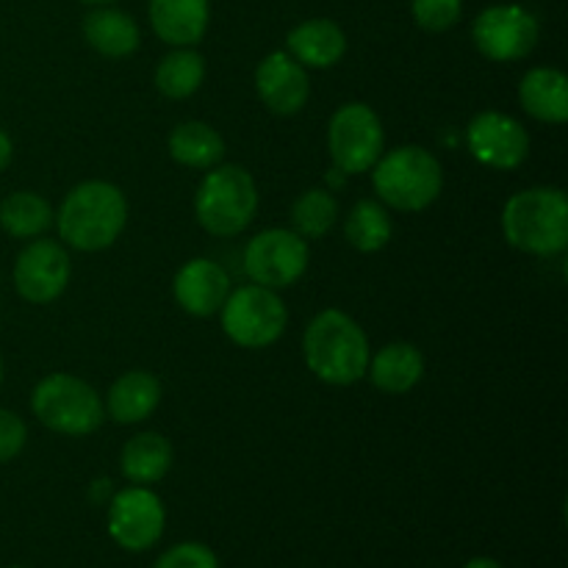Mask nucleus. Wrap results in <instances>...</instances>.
Listing matches in <instances>:
<instances>
[{"mask_svg": "<svg viewBox=\"0 0 568 568\" xmlns=\"http://www.w3.org/2000/svg\"><path fill=\"white\" fill-rule=\"evenodd\" d=\"M303 355L308 369L331 386H353L369 369V338L344 311H322L305 327Z\"/></svg>", "mask_w": 568, "mask_h": 568, "instance_id": "obj_1", "label": "nucleus"}, {"mask_svg": "<svg viewBox=\"0 0 568 568\" xmlns=\"http://www.w3.org/2000/svg\"><path fill=\"white\" fill-rule=\"evenodd\" d=\"M125 194L105 181H87L72 189L59 209V236L81 253L111 247L125 231Z\"/></svg>", "mask_w": 568, "mask_h": 568, "instance_id": "obj_2", "label": "nucleus"}, {"mask_svg": "<svg viewBox=\"0 0 568 568\" xmlns=\"http://www.w3.org/2000/svg\"><path fill=\"white\" fill-rule=\"evenodd\" d=\"M505 239L530 255L564 253L568 244V200L560 189L536 186L514 194L503 211Z\"/></svg>", "mask_w": 568, "mask_h": 568, "instance_id": "obj_3", "label": "nucleus"}, {"mask_svg": "<svg viewBox=\"0 0 568 568\" xmlns=\"http://www.w3.org/2000/svg\"><path fill=\"white\" fill-rule=\"evenodd\" d=\"M372 183L377 197L394 211H425L442 194L444 172L430 150L405 144L375 161Z\"/></svg>", "mask_w": 568, "mask_h": 568, "instance_id": "obj_4", "label": "nucleus"}, {"mask_svg": "<svg viewBox=\"0 0 568 568\" xmlns=\"http://www.w3.org/2000/svg\"><path fill=\"white\" fill-rule=\"evenodd\" d=\"M258 211V189L253 175L236 164L211 166L194 194V216L211 236H236Z\"/></svg>", "mask_w": 568, "mask_h": 568, "instance_id": "obj_5", "label": "nucleus"}, {"mask_svg": "<svg viewBox=\"0 0 568 568\" xmlns=\"http://www.w3.org/2000/svg\"><path fill=\"white\" fill-rule=\"evenodd\" d=\"M33 416L48 430L81 438L103 425V399L87 381L67 372L48 375L31 394Z\"/></svg>", "mask_w": 568, "mask_h": 568, "instance_id": "obj_6", "label": "nucleus"}, {"mask_svg": "<svg viewBox=\"0 0 568 568\" xmlns=\"http://www.w3.org/2000/svg\"><path fill=\"white\" fill-rule=\"evenodd\" d=\"M222 327L227 338L244 349H264L283 336L288 311L272 288L242 286L222 305Z\"/></svg>", "mask_w": 568, "mask_h": 568, "instance_id": "obj_7", "label": "nucleus"}, {"mask_svg": "<svg viewBox=\"0 0 568 568\" xmlns=\"http://www.w3.org/2000/svg\"><path fill=\"white\" fill-rule=\"evenodd\" d=\"M381 116L366 103H347L333 114L331 128H327V148L338 172L344 175H361L375 166L383 155Z\"/></svg>", "mask_w": 568, "mask_h": 568, "instance_id": "obj_8", "label": "nucleus"}, {"mask_svg": "<svg viewBox=\"0 0 568 568\" xmlns=\"http://www.w3.org/2000/svg\"><path fill=\"white\" fill-rule=\"evenodd\" d=\"M244 270L255 286L272 292L288 288L308 270V244L303 236L283 227L261 231L244 250Z\"/></svg>", "mask_w": 568, "mask_h": 568, "instance_id": "obj_9", "label": "nucleus"}, {"mask_svg": "<svg viewBox=\"0 0 568 568\" xmlns=\"http://www.w3.org/2000/svg\"><path fill=\"white\" fill-rule=\"evenodd\" d=\"M538 20L525 6H491L480 11L471 26L475 48L491 61H519L532 53L538 44Z\"/></svg>", "mask_w": 568, "mask_h": 568, "instance_id": "obj_10", "label": "nucleus"}, {"mask_svg": "<svg viewBox=\"0 0 568 568\" xmlns=\"http://www.w3.org/2000/svg\"><path fill=\"white\" fill-rule=\"evenodd\" d=\"M166 514L161 499L148 486L116 491L109 505V536L128 552H144L164 536Z\"/></svg>", "mask_w": 568, "mask_h": 568, "instance_id": "obj_11", "label": "nucleus"}, {"mask_svg": "<svg viewBox=\"0 0 568 568\" xmlns=\"http://www.w3.org/2000/svg\"><path fill=\"white\" fill-rule=\"evenodd\" d=\"M70 272V255L59 242L33 239L14 261V286L28 303L48 305L64 292Z\"/></svg>", "mask_w": 568, "mask_h": 568, "instance_id": "obj_12", "label": "nucleus"}, {"mask_svg": "<svg viewBox=\"0 0 568 568\" xmlns=\"http://www.w3.org/2000/svg\"><path fill=\"white\" fill-rule=\"evenodd\" d=\"M471 155L491 170H516L530 153V136L519 120L499 111H483L466 131Z\"/></svg>", "mask_w": 568, "mask_h": 568, "instance_id": "obj_13", "label": "nucleus"}, {"mask_svg": "<svg viewBox=\"0 0 568 568\" xmlns=\"http://www.w3.org/2000/svg\"><path fill=\"white\" fill-rule=\"evenodd\" d=\"M255 89L272 114L292 116L308 103V72L288 53H270L255 70Z\"/></svg>", "mask_w": 568, "mask_h": 568, "instance_id": "obj_14", "label": "nucleus"}, {"mask_svg": "<svg viewBox=\"0 0 568 568\" xmlns=\"http://www.w3.org/2000/svg\"><path fill=\"white\" fill-rule=\"evenodd\" d=\"M231 281L216 261L194 258L175 275V300L186 314L211 316L225 305Z\"/></svg>", "mask_w": 568, "mask_h": 568, "instance_id": "obj_15", "label": "nucleus"}, {"mask_svg": "<svg viewBox=\"0 0 568 568\" xmlns=\"http://www.w3.org/2000/svg\"><path fill=\"white\" fill-rule=\"evenodd\" d=\"M150 26L161 42L192 48L209 28V0H150Z\"/></svg>", "mask_w": 568, "mask_h": 568, "instance_id": "obj_16", "label": "nucleus"}, {"mask_svg": "<svg viewBox=\"0 0 568 568\" xmlns=\"http://www.w3.org/2000/svg\"><path fill=\"white\" fill-rule=\"evenodd\" d=\"M288 55L303 67L325 70V67L338 64L347 53V37L333 20H305L288 33Z\"/></svg>", "mask_w": 568, "mask_h": 568, "instance_id": "obj_17", "label": "nucleus"}, {"mask_svg": "<svg viewBox=\"0 0 568 568\" xmlns=\"http://www.w3.org/2000/svg\"><path fill=\"white\" fill-rule=\"evenodd\" d=\"M161 403V383L159 377L150 375V372H125L122 377H116L114 386L109 388V410L111 419L116 425H139V422L148 419Z\"/></svg>", "mask_w": 568, "mask_h": 568, "instance_id": "obj_18", "label": "nucleus"}, {"mask_svg": "<svg viewBox=\"0 0 568 568\" xmlns=\"http://www.w3.org/2000/svg\"><path fill=\"white\" fill-rule=\"evenodd\" d=\"M521 109L538 122H560L568 120V81L555 67H536L527 72L519 83Z\"/></svg>", "mask_w": 568, "mask_h": 568, "instance_id": "obj_19", "label": "nucleus"}, {"mask_svg": "<svg viewBox=\"0 0 568 568\" xmlns=\"http://www.w3.org/2000/svg\"><path fill=\"white\" fill-rule=\"evenodd\" d=\"M366 372L383 394H408L425 375V358L414 344L394 342L377 349Z\"/></svg>", "mask_w": 568, "mask_h": 568, "instance_id": "obj_20", "label": "nucleus"}, {"mask_svg": "<svg viewBox=\"0 0 568 568\" xmlns=\"http://www.w3.org/2000/svg\"><path fill=\"white\" fill-rule=\"evenodd\" d=\"M83 37L109 59H125L139 48V26L131 14L120 9H94L83 20Z\"/></svg>", "mask_w": 568, "mask_h": 568, "instance_id": "obj_21", "label": "nucleus"}, {"mask_svg": "<svg viewBox=\"0 0 568 568\" xmlns=\"http://www.w3.org/2000/svg\"><path fill=\"white\" fill-rule=\"evenodd\" d=\"M172 466V447L161 433H139L122 447L120 469L133 486H150L164 480Z\"/></svg>", "mask_w": 568, "mask_h": 568, "instance_id": "obj_22", "label": "nucleus"}, {"mask_svg": "<svg viewBox=\"0 0 568 568\" xmlns=\"http://www.w3.org/2000/svg\"><path fill=\"white\" fill-rule=\"evenodd\" d=\"M170 155L183 166L192 170H211L225 155V142L220 133L205 122H181L175 131L170 133Z\"/></svg>", "mask_w": 568, "mask_h": 568, "instance_id": "obj_23", "label": "nucleus"}, {"mask_svg": "<svg viewBox=\"0 0 568 568\" xmlns=\"http://www.w3.org/2000/svg\"><path fill=\"white\" fill-rule=\"evenodd\" d=\"M53 225V209L37 192H14L0 203V227L11 239H37Z\"/></svg>", "mask_w": 568, "mask_h": 568, "instance_id": "obj_24", "label": "nucleus"}, {"mask_svg": "<svg viewBox=\"0 0 568 568\" xmlns=\"http://www.w3.org/2000/svg\"><path fill=\"white\" fill-rule=\"evenodd\" d=\"M344 236L361 253H377L392 242V216L377 200H358L344 222Z\"/></svg>", "mask_w": 568, "mask_h": 568, "instance_id": "obj_25", "label": "nucleus"}, {"mask_svg": "<svg viewBox=\"0 0 568 568\" xmlns=\"http://www.w3.org/2000/svg\"><path fill=\"white\" fill-rule=\"evenodd\" d=\"M205 78V61L203 55L194 53V50L181 48L175 53L164 55L155 67V87L164 98L170 100H183L192 98L200 87H203Z\"/></svg>", "mask_w": 568, "mask_h": 568, "instance_id": "obj_26", "label": "nucleus"}, {"mask_svg": "<svg viewBox=\"0 0 568 568\" xmlns=\"http://www.w3.org/2000/svg\"><path fill=\"white\" fill-rule=\"evenodd\" d=\"M338 220V203L327 189H311L300 194L292 209L294 233L303 239H322Z\"/></svg>", "mask_w": 568, "mask_h": 568, "instance_id": "obj_27", "label": "nucleus"}, {"mask_svg": "<svg viewBox=\"0 0 568 568\" xmlns=\"http://www.w3.org/2000/svg\"><path fill=\"white\" fill-rule=\"evenodd\" d=\"M410 11L419 28L430 33L449 31L460 20L464 0H410Z\"/></svg>", "mask_w": 568, "mask_h": 568, "instance_id": "obj_28", "label": "nucleus"}, {"mask_svg": "<svg viewBox=\"0 0 568 568\" xmlns=\"http://www.w3.org/2000/svg\"><path fill=\"white\" fill-rule=\"evenodd\" d=\"M155 568H220V560H216V555L205 544L186 541L166 549Z\"/></svg>", "mask_w": 568, "mask_h": 568, "instance_id": "obj_29", "label": "nucleus"}, {"mask_svg": "<svg viewBox=\"0 0 568 568\" xmlns=\"http://www.w3.org/2000/svg\"><path fill=\"white\" fill-rule=\"evenodd\" d=\"M28 442V427L11 410L0 408V464H9L22 453Z\"/></svg>", "mask_w": 568, "mask_h": 568, "instance_id": "obj_30", "label": "nucleus"}, {"mask_svg": "<svg viewBox=\"0 0 568 568\" xmlns=\"http://www.w3.org/2000/svg\"><path fill=\"white\" fill-rule=\"evenodd\" d=\"M11 159H14V144H11L9 133L0 128V172L11 164Z\"/></svg>", "mask_w": 568, "mask_h": 568, "instance_id": "obj_31", "label": "nucleus"}, {"mask_svg": "<svg viewBox=\"0 0 568 568\" xmlns=\"http://www.w3.org/2000/svg\"><path fill=\"white\" fill-rule=\"evenodd\" d=\"M464 568H503L494 558H471Z\"/></svg>", "mask_w": 568, "mask_h": 568, "instance_id": "obj_32", "label": "nucleus"}, {"mask_svg": "<svg viewBox=\"0 0 568 568\" xmlns=\"http://www.w3.org/2000/svg\"><path fill=\"white\" fill-rule=\"evenodd\" d=\"M83 3H100V6H103V3H114V0H83Z\"/></svg>", "mask_w": 568, "mask_h": 568, "instance_id": "obj_33", "label": "nucleus"}, {"mask_svg": "<svg viewBox=\"0 0 568 568\" xmlns=\"http://www.w3.org/2000/svg\"><path fill=\"white\" fill-rule=\"evenodd\" d=\"M0 383H3V361H0Z\"/></svg>", "mask_w": 568, "mask_h": 568, "instance_id": "obj_34", "label": "nucleus"}, {"mask_svg": "<svg viewBox=\"0 0 568 568\" xmlns=\"http://www.w3.org/2000/svg\"><path fill=\"white\" fill-rule=\"evenodd\" d=\"M11 568H26V566H11Z\"/></svg>", "mask_w": 568, "mask_h": 568, "instance_id": "obj_35", "label": "nucleus"}]
</instances>
